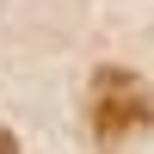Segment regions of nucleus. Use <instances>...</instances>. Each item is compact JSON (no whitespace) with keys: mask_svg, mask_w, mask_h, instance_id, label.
Returning a JSON list of instances; mask_svg holds the SVG:
<instances>
[{"mask_svg":"<svg viewBox=\"0 0 154 154\" xmlns=\"http://www.w3.org/2000/svg\"><path fill=\"white\" fill-rule=\"evenodd\" d=\"M0 154H19V142H12V136H6V130H0Z\"/></svg>","mask_w":154,"mask_h":154,"instance_id":"f03ea898","label":"nucleus"},{"mask_svg":"<svg viewBox=\"0 0 154 154\" xmlns=\"http://www.w3.org/2000/svg\"><path fill=\"white\" fill-rule=\"evenodd\" d=\"M86 123H93L99 148H130L154 130V93L142 74L130 68H99L93 93H86Z\"/></svg>","mask_w":154,"mask_h":154,"instance_id":"f257e3e1","label":"nucleus"}]
</instances>
